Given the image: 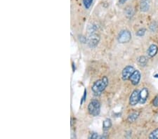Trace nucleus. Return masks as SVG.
Wrapping results in <instances>:
<instances>
[{
    "label": "nucleus",
    "instance_id": "f257e3e1",
    "mask_svg": "<svg viewBox=\"0 0 158 139\" xmlns=\"http://www.w3.org/2000/svg\"><path fill=\"white\" fill-rule=\"evenodd\" d=\"M107 84H108V79L107 77H103L101 79L94 82L92 86V91L96 94H100L105 90Z\"/></svg>",
    "mask_w": 158,
    "mask_h": 139
},
{
    "label": "nucleus",
    "instance_id": "f03ea898",
    "mask_svg": "<svg viewBox=\"0 0 158 139\" xmlns=\"http://www.w3.org/2000/svg\"><path fill=\"white\" fill-rule=\"evenodd\" d=\"M88 110L90 115L94 116V117L98 115L101 110L100 103L96 100L91 101L88 105Z\"/></svg>",
    "mask_w": 158,
    "mask_h": 139
},
{
    "label": "nucleus",
    "instance_id": "7ed1b4c3",
    "mask_svg": "<svg viewBox=\"0 0 158 139\" xmlns=\"http://www.w3.org/2000/svg\"><path fill=\"white\" fill-rule=\"evenodd\" d=\"M132 39V34L129 30H122L118 37V42L121 44L127 43Z\"/></svg>",
    "mask_w": 158,
    "mask_h": 139
},
{
    "label": "nucleus",
    "instance_id": "20e7f679",
    "mask_svg": "<svg viewBox=\"0 0 158 139\" xmlns=\"http://www.w3.org/2000/svg\"><path fill=\"white\" fill-rule=\"evenodd\" d=\"M135 70L134 67L131 66V65H128L126 67H124L122 73V79L124 80H128L130 79L131 76L132 75V74L134 73Z\"/></svg>",
    "mask_w": 158,
    "mask_h": 139
},
{
    "label": "nucleus",
    "instance_id": "39448f33",
    "mask_svg": "<svg viewBox=\"0 0 158 139\" xmlns=\"http://www.w3.org/2000/svg\"><path fill=\"white\" fill-rule=\"evenodd\" d=\"M99 41H100V37L98 35L96 34H91V35H90L88 38L87 43L89 47L94 48L98 45Z\"/></svg>",
    "mask_w": 158,
    "mask_h": 139
},
{
    "label": "nucleus",
    "instance_id": "423d86ee",
    "mask_svg": "<svg viewBox=\"0 0 158 139\" xmlns=\"http://www.w3.org/2000/svg\"><path fill=\"white\" fill-rule=\"evenodd\" d=\"M140 102V91L138 90H134L132 92L129 98V104L131 105H136Z\"/></svg>",
    "mask_w": 158,
    "mask_h": 139
},
{
    "label": "nucleus",
    "instance_id": "0eeeda50",
    "mask_svg": "<svg viewBox=\"0 0 158 139\" xmlns=\"http://www.w3.org/2000/svg\"><path fill=\"white\" fill-rule=\"evenodd\" d=\"M130 81L132 82V84L134 85H137L139 83L141 80V73L138 70H135L134 73L132 74V75L130 77Z\"/></svg>",
    "mask_w": 158,
    "mask_h": 139
},
{
    "label": "nucleus",
    "instance_id": "6e6552de",
    "mask_svg": "<svg viewBox=\"0 0 158 139\" xmlns=\"http://www.w3.org/2000/svg\"><path fill=\"white\" fill-rule=\"evenodd\" d=\"M147 97H148V90L147 88H143L140 91V103L142 104L145 103Z\"/></svg>",
    "mask_w": 158,
    "mask_h": 139
},
{
    "label": "nucleus",
    "instance_id": "1a4fd4ad",
    "mask_svg": "<svg viewBox=\"0 0 158 139\" xmlns=\"http://www.w3.org/2000/svg\"><path fill=\"white\" fill-rule=\"evenodd\" d=\"M150 3L149 0H142L140 4V9L141 11L146 12L150 9Z\"/></svg>",
    "mask_w": 158,
    "mask_h": 139
},
{
    "label": "nucleus",
    "instance_id": "9d476101",
    "mask_svg": "<svg viewBox=\"0 0 158 139\" xmlns=\"http://www.w3.org/2000/svg\"><path fill=\"white\" fill-rule=\"evenodd\" d=\"M158 51V47L155 44H152L149 46L148 49H147V55L150 57L155 56Z\"/></svg>",
    "mask_w": 158,
    "mask_h": 139
},
{
    "label": "nucleus",
    "instance_id": "9b49d317",
    "mask_svg": "<svg viewBox=\"0 0 158 139\" xmlns=\"http://www.w3.org/2000/svg\"><path fill=\"white\" fill-rule=\"evenodd\" d=\"M111 126H112V122H111L110 119H106L105 120H104V122H103V130L107 131L111 127Z\"/></svg>",
    "mask_w": 158,
    "mask_h": 139
},
{
    "label": "nucleus",
    "instance_id": "f8f14e48",
    "mask_svg": "<svg viewBox=\"0 0 158 139\" xmlns=\"http://www.w3.org/2000/svg\"><path fill=\"white\" fill-rule=\"evenodd\" d=\"M138 117V113H133L130 114L128 117V121L129 122H134L136 121V119Z\"/></svg>",
    "mask_w": 158,
    "mask_h": 139
},
{
    "label": "nucleus",
    "instance_id": "ddd939ff",
    "mask_svg": "<svg viewBox=\"0 0 158 139\" xmlns=\"http://www.w3.org/2000/svg\"><path fill=\"white\" fill-rule=\"evenodd\" d=\"M138 63L139 65H141V66H145L147 63V59L146 57L145 56H141L139 57L138 59Z\"/></svg>",
    "mask_w": 158,
    "mask_h": 139
},
{
    "label": "nucleus",
    "instance_id": "4468645a",
    "mask_svg": "<svg viewBox=\"0 0 158 139\" xmlns=\"http://www.w3.org/2000/svg\"><path fill=\"white\" fill-rule=\"evenodd\" d=\"M149 138L150 139H158V128H156L150 133Z\"/></svg>",
    "mask_w": 158,
    "mask_h": 139
},
{
    "label": "nucleus",
    "instance_id": "2eb2a0df",
    "mask_svg": "<svg viewBox=\"0 0 158 139\" xmlns=\"http://www.w3.org/2000/svg\"><path fill=\"white\" fill-rule=\"evenodd\" d=\"M94 0H83V4H84V7L86 8H89L90 6H91V4Z\"/></svg>",
    "mask_w": 158,
    "mask_h": 139
},
{
    "label": "nucleus",
    "instance_id": "dca6fc26",
    "mask_svg": "<svg viewBox=\"0 0 158 139\" xmlns=\"http://www.w3.org/2000/svg\"><path fill=\"white\" fill-rule=\"evenodd\" d=\"M145 29H139V30L136 32V35L137 36H139V37H142L145 35Z\"/></svg>",
    "mask_w": 158,
    "mask_h": 139
},
{
    "label": "nucleus",
    "instance_id": "f3484780",
    "mask_svg": "<svg viewBox=\"0 0 158 139\" xmlns=\"http://www.w3.org/2000/svg\"><path fill=\"white\" fill-rule=\"evenodd\" d=\"M88 138H92V139H96V138H100L101 136H99L98 135L96 134V133H92V134H91Z\"/></svg>",
    "mask_w": 158,
    "mask_h": 139
},
{
    "label": "nucleus",
    "instance_id": "a211bd4d",
    "mask_svg": "<svg viewBox=\"0 0 158 139\" xmlns=\"http://www.w3.org/2000/svg\"><path fill=\"white\" fill-rule=\"evenodd\" d=\"M153 104L154 106L158 107V95L155 96V98H154V100L153 101Z\"/></svg>",
    "mask_w": 158,
    "mask_h": 139
},
{
    "label": "nucleus",
    "instance_id": "6ab92c4d",
    "mask_svg": "<svg viewBox=\"0 0 158 139\" xmlns=\"http://www.w3.org/2000/svg\"><path fill=\"white\" fill-rule=\"evenodd\" d=\"M86 97V90L85 89V90H84V96H83V97H82V101H81V104H82V103H83V101H84V100H85Z\"/></svg>",
    "mask_w": 158,
    "mask_h": 139
},
{
    "label": "nucleus",
    "instance_id": "aec40b11",
    "mask_svg": "<svg viewBox=\"0 0 158 139\" xmlns=\"http://www.w3.org/2000/svg\"><path fill=\"white\" fill-rule=\"evenodd\" d=\"M79 40L81 41V42H82V43H85V42H86V39L84 37H82V36H81V37H79Z\"/></svg>",
    "mask_w": 158,
    "mask_h": 139
},
{
    "label": "nucleus",
    "instance_id": "412c9836",
    "mask_svg": "<svg viewBox=\"0 0 158 139\" xmlns=\"http://www.w3.org/2000/svg\"><path fill=\"white\" fill-rule=\"evenodd\" d=\"M126 1H127V0H119V3L121 4H123L125 3V2H126Z\"/></svg>",
    "mask_w": 158,
    "mask_h": 139
}]
</instances>
